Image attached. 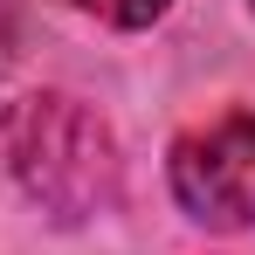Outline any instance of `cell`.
<instances>
[{"label":"cell","mask_w":255,"mask_h":255,"mask_svg":"<svg viewBox=\"0 0 255 255\" xmlns=\"http://www.w3.org/2000/svg\"><path fill=\"white\" fill-rule=\"evenodd\" d=\"M62 7H76L90 21H104V28H145V21H159L172 0H62Z\"/></svg>","instance_id":"3"},{"label":"cell","mask_w":255,"mask_h":255,"mask_svg":"<svg viewBox=\"0 0 255 255\" xmlns=\"http://www.w3.org/2000/svg\"><path fill=\"white\" fill-rule=\"evenodd\" d=\"M0 152L21 179L28 200H42L55 221H90L111 214L125 193V159L111 125L69 90H28L0 111Z\"/></svg>","instance_id":"1"},{"label":"cell","mask_w":255,"mask_h":255,"mask_svg":"<svg viewBox=\"0 0 255 255\" xmlns=\"http://www.w3.org/2000/svg\"><path fill=\"white\" fill-rule=\"evenodd\" d=\"M0 55H7V0H0Z\"/></svg>","instance_id":"4"},{"label":"cell","mask_w":255,"mask_h":255,"mask_svg":"<svg viewBox=\"0 0 255 255\" xmlns=\"http://www.w3.org/2000/svg\"><path fill=\"white\" fill-rule=\"evenodd\" d=\"M172 200L214 235L255 228V111L193 125L172 145Z\"/></svg>","instance_id":"2"}]
</instances>
